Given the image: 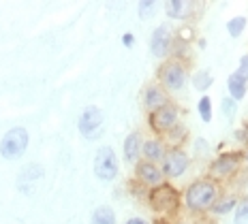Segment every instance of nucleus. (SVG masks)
Returning a JSON list of instances; mask_svg holds the SVG:
<instances>
[{
	"instance_id": "obj_1",
	"label": "nucleus",
	"mask_w": 248,
	"mask_h": 224,
	"mask_svg": "<svg viewBox=\"0 0 248 224\" xmlns=\"http://www.w3.org/2000/svg\"><path fill=\"white\" fill-rule=\"evenodd\" d=\"M216 196H218V190H216L214 181L199 179L193 186H188V190H186V205L195 211L208 209V207L216 203Z\"/></svg>"
},
{
	"instance_id": "obj_2",
	"label": "nucleus",
	"mask_w": 248,
	"mask_h": 224,
	"mask_svg": "<svg viewBox=\"0 0 248 224\" xmlns=\"http://www.w3.org/2000/svg\"><path fill=\"white\" fill-rule=\"evenodd\" d=\"M28 130L22 128V126H15L11 130H7V134L2 137V141H0V156L7 160H17L19 156L26 152V148H28Z\"/></svg>"
},
{
	"instance_id": "obj_3",
	"label": "nucleus",
	"mask_w": 248,
	"mask_h": 224,
	"mask_svg": "<svg viewBox=\"0 0 248 224\" xmlns=\"http://www.w3.org/2000/svg\"><path fill=\"white\" fill-rule=\"evenodd\" d=\"M178 203H180V194L173 186L169 184H161V186H154L152 192H150V205H152L154 211H161V213H173L178 209Z\"/></svg>"
},
{
	"instance_id": "obj_4",
	"label": "nucleus",
	"mask_w": 248,
	"mask_h": 224,
	"mask_svg": "<svg viewBox=\"0 0 248 224\" xmlns=\"http://www.w3.org/2000/svg\"><path fill=\"white\" fill-rule=\"evenodd\" d=\"M94 175L103 181L116 179L118 158H116V152H113L109 145H105V148H101L99 152H96V156H94Z\"/></svg>"
},
{
	"instance_id": "obj_5",
	"label": "nucleus",
	"mask_w": 248,
	"mask_h": 224,
	"mask_svg": "<svg viewBox=\"0 0 248 224\" xmlns=\"http://www.w3.org/2000/svg\"><path fill=\"white\" fill-rule=\"evenodd\" d=\"M77 128L79 133L84 134L86 139H99L101 137V130H103V113L99 107L90 105L81 111L79 122H77Z\"/></svg>"
},
{
	"instance_id": "obj_6",
	"label": "nucleus",
	"mask_w": 248,
	"mask_h": 224,
	"mask_svg": "<svg viewBox=\"0 0 248 224\" xmlns=\"http://www.w3.org/2000/svg\"><path fill=\"white\" fill-rule=\"evenodd\" d=\"M186 169H188V156H186L182 149L173 148V149H169V152H165V156H163V169H161L163 175L180 177Z\"/></svg>"
},
{
	"instance_id": "obj_7",
	"label": "nucleus",
	"mask_w": 248,
	"mask_h": 224,
	"mask_svg": "<svg viewBox=\"0 0 248 224\" xmlns=\"http://www.w3.org/2000/svg\"><path fill=\"white\" fill-rule=\"evenodd\" d=\"M175 124H178V109L173 105H163L161 109L152 111V116H150V126L156 133H167Z\"/></svg>"
},
{
	"instance_id": "obj_8",
	"label": "nucleus",
	"mask_w": 248,
	"mask_h": 224,
	"mask_svg": "<svg viewBox=\"0 0 248 224\" xmlns=\"http://www.w3.org/2000/svg\"><path fill=\"white\" fill-rule=\"evenodd\" d=\"M161 83L169 90H180L186 81V71L180 62H167L161 71H158Z\"/></svg>"
},
{
	"instance_id": "obj_9",
	"label": "nucleus",
	"mask_w": 248,
	"mask_h": 224,
	"mask_svg": "<svg viewBox=\"0 0 248 224\" xmlns=\"http://www.w3.org/2000/svg\"><path fill=\"white\" fill-rule=\"evenodd\" d=\"M169 47H171V32H169L167 26H158L152 32V39H150V49L156 58H163V56H167Z\"/></svg>"
},
{
	"instance_id": "obj_10",
	"label": "nucleus",
	"mask_w": 248,
	"mask_h": 224,
	"mask_svg": "<svg viewBox=\"0 0 248 224\" xmlns=\"http://www.w3.org/2000/svg\"><path fill=\"white\" fill-rule=\"evenodd\" d=\"M240 160H242V154H237V152H229V154L218 156V158L212 163V173L214 175L233 173V171L237 169V164H240Z\"/></svg>"
},
{
	"instance_id": "obj_11",
	"label": "nucleus",
	"mask_w": 248,
	"mask_h": 224,
	"mask_svg": "<svg viewBox=\"0 0 248 224\" xmlns=\"http://www.w3.org/2000/svg\"><path fill=\"white\" fill-rule=\"evenodd\" d=\"M137 177L146 181L150 186H161L163 184V173L154 163H137Z\"/></svg>"
},
{
	"instance_id": "obj_12",
	"label": "nucleus",
	"mask_w": 248,
	"mask_h": 224,
	"mask_svg": "<svg viewBox=\"0 0 248 224\" xmlns=\"http://www.w3.org/2000/svg\"><path fill=\"white\" fill-rule=\"evenodd\" d=\"M143 103H146L148 109H152V111H156V109H161L163 105H167V96H165V92L161 90V86H148L146 88V94H143Z\"/></svg>"
},
{
	"instance_id": "obj_13",
	"label": "nucleus",
	"mask_w": 248,
	"mask_h": 224,
	"mask_svg": "<svg viewBox=\"0 0 248 224\" xmlns=\"http://www.w3.org/2000/svg\"><path fill=\"white\" fill-rule=\"evenodd\" d=\"M139 154H141V137H139V133H131L124 139V160L137 163Z\"/></svg>"
},
{
	"instance_id": "obj_14",
	"label": "nucleus",
	"mask_w": 248,
	"mask_h": 224,
	"mask_svg": "<svg viewBox=\"0 0 248 224\" xmlns=\"http://www.w3.org/2000/svg\"><path fill=\"white\" fill-rule=\"evenodd\" d=\"M227 88H229V92H231V96H233V101H240V98L246 96V79H242L237 73L229 75V79H227Z\"/></svg>"
},
{
	"instance_id": "obj_15",
	"label": "nucleus",
	"mask_w": 248,
	"mask_h": 224,
	"mask_svg": "<svg viewBox=\"0 0 248 224\" xmlns=\"http://www.w3.org/2000/svg\"><path fill=\"white\" fill-rule=\"evenodd\" d=\"M90 224H116V213H113L109 205H101L92 211Z\"/></svg>"
},
{
	"instance_id": "obj_16",
	"label": "nucleus",
	"mask_w": 248,
	"mask_h": 224,
	"mask_svg": "<svg viewBox=\"0 0 248 224\" xmlns=\"http://www.w3.org/2000/svg\"><path fill=\"white\" fill-rule=\"evenodd\" d=\"M141 154L148 158V163H154V160H161L165 156V148L161 141H146L141 145Z\"/></svg>"
},
{
	"instance_id": "obj_17",
	"label": "nucleus",
	"mask_w": 248,
	"mask_h": 224,
	"mask_svg": "<svg viewBox=\"0 0 248 224\" xmlns=\"http://www.w3.org/2000/svg\"><path fill=\"white\" fill-rule=\"evenodd\" d=\"M188 7V2H184V0H169V2H165V11H167L169 17H184V9Z\"/></svg>"
},
{
	"instance_id": "obj_18",
	"label": "nucleus",
	"mask_w": 248,
	"mask_h": 224,
	"mask_svg": "<svg viewBox=\"0 0 248 224\" xmlns=\"http://www.w3.org/2000/svg\"><path fill=\"white\" fill-rule=\"evenodd\" d=\"M212 75L208 71H197L195 73V77H193V86H195V90H199V92H205L208 88L212 86Z\"/></svg>"
},
{
	"instance_id": "obj_19",
	"label": "nucleus",
	"mask_w": 248,
	"mask_h": 224,
	"mask_svg": "<svg viewBox=\"0 0 248 224\" xmlns=\"http://www.w3.org/2000/svg\"><path fill=\"white\" fill-rule=\"evenodd\" d=\"M244 28H246V17L244 15H237V17L229 19V24H227V30H229V34L233 36V39H237V36L244 32Z\"/></svg>"
},
{
	"instance_id": "obj_20",
	"label": "nucleus",
	"mask_w": 248,
	"mask_h": 224,
	"mask_svg": "<svg viewBox=\"0 0 248 224\" xmlns=\"http://www.w3.org/2000/svg\"><path fill=\"white\" fill-rule=\"evenodd\" d=\"M137 9H139V17H152L154 15V11H156V2L154 0H141V2L137 4Z\"/></svg>"
},
{
	"instance_id": "obj_21",
	"label": "nucleus",
	"mask_w": 248,
	"mask_h": 224,
	"mask_svg": "<svg viewBox=\"0 0 248 224\" xmlns=\"http://www.w3.org/2000/svg\"><path fill=\"white\" fill-rule=\"evenodd\" d=\"M235 203L237 201L231 196V199H225V201H220V203H214V205H212V211H214V213H227V211L233 209Z\"/></svg>"
},
{
	"instance_id": "obj_22",
	"label": "nucleus",
	"mask_w": 248,
	"mask_h": 224,
	"mask_svg": "<svg viewBox=\"0 0 248 224\" xmlns=\"http://www.w3.org/2000/svg\"><path fill=\"white\" fill-rule=\"evenodd\" d=\"M199 113H201V119H203V122H210L212 119V101L208 96H203L199 101Z\"/></svg>"
},
{
	"instance_id": "obj_23",
	"label": "nucleus",
	"mask_w": 248,
	"mask_h": 224,
	"mask_svg": "<svg viewBox=\"0 0 248 224\" xmlns=\"http://www.w3.org/2000/svg\"><path fill=\"white\" fill-rule=\"evenodd\" d=\"M235 224H248V199H244L240 203V207H237Z\"/></svg>"
},
{
	"instance_id": "obj_24",
	"label": "nucleus",
	"mask_w": 248,
	"mask_h": 224,
	"mask_svg": "<svg viewBox=\"0 0 248 224\" xmlns=\"http://www.w3.org/2000/svg\"><path fill=\"white\" fill-rule=\"evenodd\" d=\"M220 109H223L225 116L233 118V116H235V109H237V103L233 101V98H225V101H223V107H220Z\"/></svg>"
},
{
	"instance_id": "obj_25",
	"label": "nucleus",
	"mask_w": 248,
	"mask_h": 224,
	"mask_svg": "<svg viewBox=\"0 0 248 224\" xmlns=\"http://www.w3.org/2000/svg\"><path fill=\"white\" fill-rule=\"evenodd\" d=\"M167 133H169V141H171V143H175V141H182V139H184V133H186V130L182 128V126H173L171 130H167Z\"/></svg>"
},
{
	"instance_id": "obj_26",
	"label": "nucleus",
	"mask_w": 248,
	"mask_h": 224,
	"mask_svg": "<svg viewBox=\"0 0 248 224\" xmlns=\"http://www.w3.org/2000/svg\"><path fill=\"white\" fill-rule=\"evenodd\" d=\"M237 75L242 77V79H248V54L242 56L240 58V66H237Z\"/></svg>"
},
{
	"instance_id": "obj_27",
	"label": "nucleus",
	"mask_w": 248,
	"mask_h": 224,
	"mask_svg": "<svg viewBox=\"0 0 248 224\" xmlns=\"http://www.w3.org/2000/svg\"><path fill=\"white\" fill-rule=\"evenodd\" d=\"M237 139H240V141H246L248 139V124L242 130H237Z\"/></svg>"
},
{
	"instance_id": "obj_28",
	"label": "nucleus",
	"mask_w": 248,
	"mask_h": 224,
	"mask_svg": "<svg viewBox=\"0 0 248 224\" xmlns=\"http://www.w3.org/2000/svg\"><path fill=\"white\" fill-rule=\"evenodd\" d=\"M133 41H135V39H133V34H124V36H122V43L126 45V47H131Z\"/></svg>"
},
{
	"instance_id": "obj_29",
	"label": "nucleus",
	"mask_w": 248,
	"mask_h": 224,
	"mask_svg": "<svg viewBox=\"0 0 248 224\" xmlns=\"http://www.w3.org/2000/svg\"><path fill=\"white\" fill-rule=\"evenodd\" d=\"M126 224H148L143 218H131V220H126Z\"/></svg>"
},
{
	"instance_id": "obj_30",
	"label": "nucleus",
	"mask_w": 248,
	"mask_h": 224,
	"mask_svg": "<svg viewBox=\"0 0 248 224\" xmlns=\"http://www.w3.org/2000/svg\"><path fill=\"white\" fill-rule=\"evenodd\" d=\"M182 39H190V30H188V28L182 30Z\"/></svg>"
},
{
	"instance_id": "obj_31",
	"label": "nucleus",
	"mask_w": 248,
	"mask_h": 224,
	"mask_svg": "<svg viewBox=\"0 0 248 224\" xmlns=\"http://www.w3.org/2000/svg\"><path fill=\"white\" fill-rule=\"evenodd\" d=\"M242 158H246V160H248V145H246V152L242 154Z\"/></svg>"
},
{
	"instance_id": "obj_32",
	"label": "nucleus",
	"mask_w": 248,
	"mask_h": 224,
	"mask_svg": "<svg viewBox=\"0 0 248 224\" xmlns=\"http://www.w3.org/2000/svg\"><path fill=\"white\" fill-rule=\"evenodd\" d=\"M182 224H184V222H182Z\"/></svg>"
}]
</instances>
